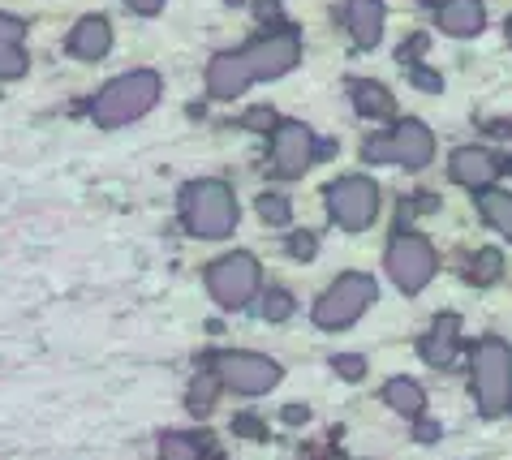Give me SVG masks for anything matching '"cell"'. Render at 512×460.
I'll return each instance as SVG.
<instances>
[{
    "mask_svg": "<svg viewBox=\"0 0 512 460\" xmlns=\"http://www.w3.org/2000/svg\"><path fill=\"white\" fill-rule=\"evenodd\" d=\"M297 61H302V35H297L293 26H284V31H272V35L246 43L241 52H220L216 61L207 65V91H211V99H237V95H246L250 82L289 74Z\"/></svg>",
    "mask_w": 512,
    "mask_h": 460,
    "instance_id": "1",
    "label": "cell"
},
{
    "mask_svg": "<svg viewBox=\"0 0 512 460\" xmlns=\"http://www.w3.org/2000/svg\"><path fill=\"white\" fill-rule=\"evenodd\" d=\"M160 91H164V82H160V74H151V69H134V74H121V78H112L104 91L91 99V121H95L99 129L130 125V121L142 117V112L155 108Z\"/></svg>",
    "mask_w": 512,
    "mask_h": 460,
    "instance_id": "2",
    "label": "cell"
},
{
    "mask_svg": "<svg viewBox=\"0 0 512 460\" xmlns=\"http://www.w3.org/2000/svg\"><path fill=\"white\" fill-rule=\"evenodd\" d=\"M181 220L194 237L220 241L237 228V198L224 181H190L181 190Z\"/></svg>",
    "mask_w": 512,
    "mask_h": 460,
    "instance_id": "3",
    "label": "cell"
},
{
    "mask_svg": "<svg viewBox=\"0 0 512 460\" xmlns=\"http://www.w3.org/2000/svg\"><path fill=\"white\" fill-rule=\"evenodd\" d=\"M474 396L487 418L512 405V349L500 336H487L474 349Z\"/></svg>",
    "mask_w": 512,
    "mask_h": 460,
    "instance_id": "4",
    "label": "cell"
},
{
    "mask_svg": "<svg viewBox=\"0 0 512 460\" xmlns=\"http://www.w3.org/2000/svg\"><path fill=\"white\" fill-rule=\"evenodd\" d=\"M375 297H379V284L371 276H362V271H349V276H340L332 289L315 301V323L327 327V332H340V327L358 323L362 314L371 310Z\"/></svg>",
    "mask_w": 512,
    "mask_h": 460,
    "instance_id": "5",
    "label": "cell"
},
{
    "mask_svg": "<svg viewBox=\"0 0 512 460\" xmlns=\"http://www.w3.org/2000/svg\"><path fill=\"white\" fill-rule=\"evenodd\" d=\"M207 366H211V375L237 396H263L280 383V366L263 353H241V349L237 353H216Z\"/></svg>",
    "mask_w": 512,
    "mask_h": 460,
    "instance_id": "6",
    "label": "cell"
},
{
    "mask_svg": "<svg viewBox=\"0 0 512 460\" xmlns=\"http://www.w3.org/2000/svg\"><path fill=\"white\" fill-rule=\"evenodd\" d=\"M259 276H263L259 258L237 250V254H224V258H216V263L207 267V289L224 310H241L254 293H259Z\"/></svg>",
    "mask_w": 512,
    "mask_h": 460,
    "instance_id": "7",
    "label": "cell"
},
{
    "mask_svg": "<svg viewBox=\"0 0 512 460\" xmlns=\"http://www.w3.org/2000/svg\"><path fill=\"white\" fill-rule=\"evenodd\" d=\"M371 164H401V168H426L435 155V138L422 121H401L388 138H371L362 147Z\"/></svg>",
    "mask_w": 512,
    "mask_h": 460,
    "instance_id": "8",
    "label": "cell"
},
{
    "mask_svg": "<svg viewBox=\"0 0 512 460\" xmlns=\"http://www.w3.org/2000/svg\"><path fill=\"white\" fill-rule=\"evenodd\" d=\"M435 267H439V258L431 250V241L418 237V233H401L388 246V276L396 280V289L401 293L426 289L431 276H435Z\"/></svg>",
    "mask_w": 512,
    "mask_h": 460,
    "instance_id": "9",
    "label": "cell"
},
{
    "mask_svg": "<svg viewBox=\"0 0 512 460\" xmlns=\"http://www.w3.org/2000/svg\"><path fill=\"white\" fill-rule=\"evenodd\" d=\"M327 211L340 228L349 233H362L366 224H375L379 215V190L371 177H340L332 190H327Z\"/></svg>",
    "mask_w": 512,
    "mask_h": 460,
    "instance_id": "10",
    "label": "cell"
},
{
    "mask_svg": "<svg viewBox=\"0 0 512 460\" xmlns=\"http://www.w3.org/2000/svg\"><path fill=\"white\" fill-rule=\"evenodd\" d=\"M315 164V134L302 121H280L276 138H272V168L276 177H302V172Z\"/></svg>",
    "mask_w": 512,
    "mask_h": 460,
    "instance_id": "11",
    "label": "cell"
},
{
    "mask_svg": "<svg viewBox=\"0 0 512 460\" xmlns=\"http://www.w3.org/2000/svg\"><path fill=\"white\" fill-rule=\"evenodd\" d=\"M500 160H495L491 151H482V147H461V151H452V181L457 185H469V190H491V181L500 177Z\"/></svg>",
    "mask_w": 512,
    "mask_h": 460,
    "instance_id": "12",
    "label": "cell"
},
{
    "mask_svg": "<svg viewBox=\"0 0 512 460\" xmlns=\"http://www.w3.org/2000/svg\"><path fill=\"white\" fill-rule=\"evenodd\" d=\"M69 52L78 56V61H104L108 48H112V26L108 18H99V13H91V18H82L74 31H69Z\"/></svg>",
    "mask_w": 512,
    "mask_h": 460,
    "instance_id": "13",
    "label": "cell"
},
{
    "mask_svg": "<svg viewBox=\"0 0 512 460\" xmlns=\"http://www.w3.org/2000/svg\"><path fill=\"white\" fill-rule=\"evenodd\" d=\"M439 31L452 35V39H465V35H478L482 22H487V9H482V0H444L435 13Z\"/></svg>",
    "mask_w": 512,
    "mask_h": 460,
    "instance_id": "14",
    "label": "cell"
},
{
    "mask_svg": "<svg viewBox=\"0 0 512 460\" xmlns=\"http://www.w3.org/2000/svg\"><path fill=\"white\" fill-rule=\"evenodd\" d=\"M26 61V26L13 13H0V78H22Z\"/></svg>",
    "mask_w": 512,
    "mask_h": 460,
    "instance_id": "15",
    "label": "cell"
},
{
    "mask_svg": "<svg viewBox=\"0 0 512 460\" xmlns=\"http://www.w3.org/2000/svg\"><path fill=\"white\" fill-rule=\"evenodd\" d=\"M345 26L362 48H375L383 39V5L379 0H345Z\"/></svg>",
    "mask_w": 512,
    "mask_h": 460,
    "instance_id": "16",
    "label": "cell"
},
{
    "mask_svg": "<svg viewBox=\"0 0 512 460\" xmlns=\"http://www.w3.org/2000/svg\"><path fill=\"white\" fill-rule=\"evenodd\" d=\"M457 344H461V319L457 314H444V319H435L431 336L422 340V357L431 366H448L457 357Z\"/></svg>",
    "mask_w": 512,
    "mask_h": 460,
    "instance_id": "17",
    "label": "cell"
},
{
    "mask_svg": "<svg viewBox=\"0 0 512 460\" xmlns=\"http://www.w3.org/2000/svg\"><path fill=\"white\" fill-rule=\"evenodd\" d=\"M349 95H353V108H358L362 117H392V95H388V86H383V82L353 78Z\"/></svg>",
    "mask_w": 512,
    "mask_h": 460,
    "instance_id": "18",
    "label": "cell"
},
{
    "mask_svg": "<svg viewBox=\"0 0 512 460\" xmlns=\"http://www.w3.org/2000/svg\"><path fill=\"white\" fill-rule=\"evenodd\" d=\"M383 400H388L396 413H405V418H422V409H426V392L409 379H392L383 387Z\"/></svg>",
    "mask_w": 512,
    "mask_h": 460,
    "instance_id": "19",
    "label": "cell"
},
{
    "mask_svg": "<svg viewBox=\"0 0 512 460\" xmlns=\"http://www.w3.org/2000/svg\"><path fill=\"white\" fill-rule=\"evenodd\" d=\"M482 215L495 233H504L512 241V194L508 190H482Z\"/></svg>",
    "mask_w": 512,
    "mask_h": 460,
    "instance_id": "20",
    "label": "cell"
},
{
    "mask_svg": "<svg viewBox=\"0 0 512 460\" xmlns=\"http://www.w3.org/2000/svg\"><path fill=\"white\" fill-rule=\"evenodd\" d=\"M207 456V443L198 435H181V430H173V435L160 439V460H203Z\"/></svg>",
    "mask_w": 512,
    "mask_h": 460,
    "instance_id": "21",
    "label": "cell"
},
{
    "mask_svg": "<svg viewBox=\"0 0 512 460\" xmlns=\"http://www.w3.org/2000/svg\"><path fill=\"white\" fill-rule=\"evenodd\" d=\"M220 379L211 375V370H203V375H194V383H190V396H186V405H190V413H211V405H216V396H220Z\"/></svg>",
    "mask_w": 512,
    "mask_h": 460,
    "instance_id": "22",
    "label": "cell"
},
{
    "mask_svg": "<svg viewBox=\"0 0 512 460\" xmlns=\"http://www.w3.org/2000/svg\"><path fill=\"white\" fill-rule=\"evenodd\" d=\"M500 271H504L500 250H478L474 267H469V280H474V284H491V280H500Z\"/></svg>",
    "mask_w": 512,
    "mask_h": 460,
    "instance_id": "23",
    "label": "cell"
},
{
    "mask_svg": "<svg viewBox=\"0 0 512 460\" xmlns=\"http://www.w3.org/2000/svg\"><path fill=\"white\" fill-rule=\"evenodd\" d=\"M259 215H263L267 224H289L293 220V207H289V198H284V194L267 190V194H259Z\"/></svg>",
    "mask_w": 512,
    "mask_h": 460,
    "instance_id": "24",
    "label": "cell"
},
{
    "mask_svg": "<svg viewBox=\"0 0 512 460\" xmlns=\"http://www.w3.org/2000/svg\"><path fill=\"white\" fill-rule=\"evenodd\" d=\"M293 310H297V306H293V297L284 293V289H267V293H263V319H267V323H284Z\"/></svg>",
    "mask_w": 512,
    "mask_h": 460,
    "instance_id": "25",
    "label": "cell"
},
{
    "mask_svg": "<svg viewBox=\"0 0 512 460\" xmlns=\"http://www.w3.org/2000/svg\"><path fill=\"white\" fill-rule=\"evenodd\" d=\"M332 366H336V375H345L349 383H358L366 375V357L358 353H345V357H332Z\"/></svg>",
    "mask_w": 512,
    "mask_h": 460,
    "instance_id": "26",
    "label": "cell"
},
{
    "mask_svg": "<svg viewBox=\"0 0 512 460\" xmlns=\"http://www.w3.org/2000/svg\"><path fill=\"white\" fill-rule=\"evenodd\" d=\"M315 250H319L315 233H293V237H289V254H293V258H315Z\"/></svg>",
    "mask_w": 512,
    "mask_h": 460,
    "instance_id": "27",
    "label": "cell"
},
{
    "mask_svg": "<svg viewBox=\"0 0 512 460\" xmlns=\"http://www.w3.org/2000/svg\"><path fill=\"white\" fill-rule=\"evenodd\" d=\"M272 121H276V112H272V108H250L241 125H250V129H272Z\"/></svg>",
    "mask_w": 512,
    "mask_h": 460,
    "instance_id": "28",
    "label": "cell"
},
{
    "mask_svg": "<svg viewBox=\"0 0 512 460\" xmlns=\"http://www.w3.org/2000/svg\"><path fill=\"white\" fill-rule=\"evenodd\" d=\"M125 5H130L134 13H147V18H151V13L164 9V0H125Z\"/></svg>",
    "mask_w": 512,
    "mask_h": 460,
    "instance_id": "29",
    "label": "cell"
},
{
    "mask_svg": "<svg viewBox=\"0 0 512 460\" xmlns=\"http://www.w3.org/2000/svg\"><path fill=\"white\" fill-rule=\"evenodd\" d=\"M233 430H246V435H254V439H263V426L254 422V418H237L233 422Z\"/></svg>",
    "mask_w": 512,
    "mask_h": 460,
    "instance_id": "30",
    "label": "cell"
},
{
    "mask_svg": "<svg viewBox=\"0 0 512 460\" xmlns=\"http://www.w3.org/2000/svg\"><path fill=\"white\" fill-rule=\"evenodd\" d=\"M414 82H418V86H431V91H439V78H435V74H426V69H414Z\"/></svg>",
    "mask_w": 512,
    "mask_h": 460,
    "instance_id": "31",
    "label": "cell"
},
{
    "mask_svg": "<svg viewBox=\"0 0 512 460\" xmlns=\"http://www.w3.org/2000/svg\"><path fill=\"white\" fill-rule=\"evenodd\" d=\"M418 435H422V443H431V439H435V435H439V430H435V426H431V422H422V426H418Z\"/></svg>",
    "mask_w": 512,
    "mask_h": 460,
    "instance_id": "32",
    "label": "cell"
},
{
    "mask_svg": "<svg viewBox=\"0 0 512 460\" xmlns=\"http://www.w3.org/2000/svg\"><path fill=\"white\" fill-rule=\"evenodd\" d=\"M508 43H512V18H508Z\"/></svg>",
    "mask_w": 512,
    "mask_h": 460,
    "instance_id": "33",
    "label": "cell"
},
{
    "mask_svg": "<svg viewBox=\"0 0 512 460\" xmlns=\"http://www.w3.org/2000/svg\"><path fill=\"white\" fill-rule=\"evenodd\" d=\"M229 5H246V0H229Z\"/></svg>",
    "mask_w": 512,
    "mask_h": 460,
    "instance_id": "34",
    "label": "cell"
},
{
    "mask_svg": "<svg viewBox=\"0 0 512 460\" xmlns=\"http://www.w3.org/2000/svg\"><path fill=\"white\" fill-rule=\"evenodd\" d=\"M508 168H512V164H508Z\"/></svg>",
    "mask_w": 512,
    "mask_h": 460,
    "instance_id": "35",
    "label": "cell"
}]
</instances>
